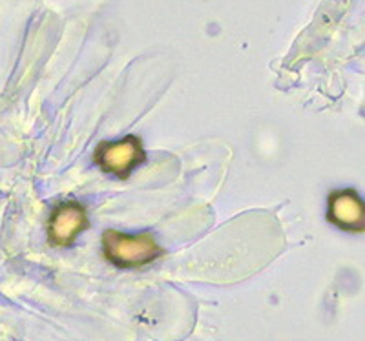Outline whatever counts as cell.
<instances>
[{"instance_id":"obj_1","label":"cell","mask_w":365,"mask_h":341,"mask_svg":"<svg viewBox=\"0 0 365 341\" xmlns=\"http://www.w3.org/2000/svg\"><path fill=\"white\" fill-rule=\"evenodd\" d=\"M104 256L119 268H139L163 256V248L152 234H123L108 230L103 236Z\"/></svg>"},{"instance_id":"obj_2","label":"cell","mask_w":365,"mask_h":341,"mask_svg":"<svg viewBox=\"0 0 365 341\" xmlns=\"http://www.w3.org/2000/svg\"><path fill=\"white\" fill-rule=\"evenodd\" d=\"M96 161L104 172L117 177H128L145 161V150H143L141 141L135 137L103 142L96 152Z\"/></svg>"},{"instance_id":"obj_3","label":"cell","mask_w":365,"mask_h":341,"mask_svg":"<svg viewBox=\"0 0 365 341\" xmlns=\"http://www.w3.org/2000/svg\"><path fill=\"white\" fill-rule=\"evenodd\" d=\"M88 226L86 210L79 203H63L50 219V241L55 246H68Z\"/></svg>"},{"instance_id":"obj_4","label":"cell","mask_w":365,"mask_h":341,"mask_svg":"<svg viewBox=\"0 0 365 341\" xmlns=\"http://www.w3.org/2000/svg\"><path fill=\"white\" fill-rule=\"evenodd\" d=\"M329 221L341 230H364L365 209L356 192L338 190L329 197Z\"/></svg>"}]
</instances>
